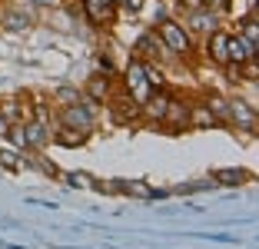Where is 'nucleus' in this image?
Instances as JSON below:
<instances>
[{
  "label": "nucleus",
  "mask_w": 259,
  "mask_h": 249,
  "mask_svg": "<svg viewBox=\"0 0 259 249\" xmlns=\"http://www.w3.org/2000/svg\"><path fill=\"white\" fill-rule=\"evenodd\" d=\"M113 116L120 123H130V120H137L140 116V103L133 97H116L113 100Z\"/></svg>",
  "instance_id": "obj_8"
},
{
  "label": "nucleus",
  "mask_w": 259,
  "mask_h": 249,
  "mask_svg": "<svg viewBox=\"0 0 259 249\" xmlns=\"http://www.w3.org/2000/svg\"><path fill=\"white\" fill-rule=\"evenodd\" d=\"M190 23H193V30H199V33H213L216 30V17L209 14V10H196Z\"/></svg>",
  "instance_id": "obj_13"
},
{
  "label": "nucleus",
  "mask_w": 259,
  "mask_h": 249,
  "mask_svg": "<svg viewBox=\"0 0 259 249\" xmlns=\"http://www.w3.org/2000/svg\"><path fill=\"white\" fill-rule=\"evenodd\" d=\"M57 140H60L63 146H80V143L87 140V133H80V130H70V127H67L60 136H57Z\"/></svg>",
  "instance_id": "obj_17"
},
{
  "label": "nucleus",
  "mask_w": 259,
  "mask_h": 249,
  "mask_svg": "<svg viewBox=\"0 0 259 249\" xmlns=\"http://www.w3.org/2000/svg\"><path fill=\"white\" fill-rule=\"evenodd\" d=\"M57 100H63V103H76V90H60Z\"/></svg>",
  "instance_id": "obj_23"
},
{
  "label": "nucleus",
  "mask_w": 259,
  "mask_h": 249,
  "mask_svg": "<svg viewBox=\"0 0 259 249\" xmlns=\"http://www.w3.org/2000/svg\"><path fill=\"white\" fill-rule=\"evenodd\" d=\"M90 93H93V100H103V97H107V80H103V76H93Z\"/></svg>",
  "instance_id": "obj_19"
},
{
  "label": "nucleus",
  "mask_w": 259,
  "mask_h": 249,
  "mask_svg": "<svg viewBox=\"0 0 259 249\" xmlns=\"http://www.w3.org/2000/svg\"><path fill=\"white\" fill-rule=\"evenodd\" d=\"M30 166H37V170H44V173H47V176H57V166H50V163H44V159H40V156H33V159H30Z\"/></svg>",
  "instance_id": "obj_21"
},
{
  "label": "nucleus",
  "mask_w": 259,
  "mask_h": 249,
  "mask_svg": "<svg viewBox=\"0 0 259 249\" xmlns=\"http://www.w3.org/2000/svg\"><path fill=\"white\" fill-rule=\"evenodd\" d=\"M206 106H209V113H213L220 123H226V120H229V103H226L223 97H209V103H206Z\"/></svg>",
  "instance_id": "obj_15"
},
{
  "label": "nucleus",
  "mask_w": 259,
  "mask_h": 249,
  "mask_svg": "<svg viewBox=\"0 0 259 249\" xmlns=\"http://www.w3.org/2000/svg\"><path fill=\"white\" fill-rule=\"evenodd\" d=\"M33 4H37V7H54L57 0H33Z\"/></svg>",
  "instance_id": "obj_26"
},
{
  "label": "nucleus",
  "mask_w": 259,
  "mask_h": 249,
  "mask_svg": "<svg viewBox=\"0 0 259 249\" xmlns=\"http://www.w3.org/2000/svg\"><path fill=\"white\" fill-rule=\"evenodd\" d=\"M169 103H173V100L166 97V93H160V97H153L150 93V100H146V113L153 116V120H166V113H169Z\"/></svg>",
  "instance_id": "obj_10"
},
{
  "label": "nucleus",
  "mask_w": 259,
  "mask_h": 249,
  "mask_svg": "<svg viewBox=\"0 0 259 249\" xmlns=\"http://www.w3.org/2000/svg\"><path fill=\"white\" fill-rule=\"evenodd\" d=\"M120 4H123V7L130 10V14H137V10L143 7V0H120Z\"/></svg>",
  "instance_id": "obj_24"
},
{
  "label": "nucleus",
  "mask_w": 259,
  "mask_h": 249,
  "mask_svg": "<svg viewBox=\"0 0 259 249\" xmlns=\"http://www.w3.org/2000/svg\"><path fill=\"white\" fill-rule=\"evenodd\" d=\"M14 140L20 146H44L47 143V123H27L23 130H14Z\"/></svg>",
  "instance_id": "obj_6"
},
{
  "label": "nucleus",
  "mask_w": 259,
  "mask_h": 249,
  "mask_svg": "<svg viewBox=\"0 0 259 249\" xmlns=\"http://www.w3.org/2000/svg\"><path fill=\"white\" fill-rule=\"evenodd\" d=\"M83 10L93 23H107L113 17V0H83Z\"/></svg>",
  "instance_id": "obj_7"
},
{
  "label": "nucleus",
  "mask_w": 259,
  "mask_h": 249,
  "mask_svg": "<svg viewBox=\"0 0 259 249\" xmlns=\"http://www.w3.org/2000/svg\"><path fill=\"white\" fill-rule=\"evenodd\" d=\"M0 113L7 116L10 123H14V120H20V103H17V100H10V103H4V110H0Z\"/></svg>",
  "instance_id": "obj_20"
},
{
  "label": "nucleus",
  "mask_w": 259,
  "mask_h": 249,
  "mask_svg": "<svg viewBox=\"0 0 259 249\" xmlns=\"http://www.w3.org/2000/svg\"><path fill=\"white\" fill-rule=\"evenodd\" d=\"M0 163H4V166H10V170H17V166H20L14 153H0Z\"/></svg>",
  "instance_id": "obj_22"
},
{
  "label": "nucleus",
  "mask_w": 259,
  "mask_h": 249,
  "mask_svg": "<svg viewBox=\"0 0 259 249\" xmlns=\"http://www.w3.org/2000/svg\"><path fill=\"white\" fill-rule=\"evenodd\" d=\"M113 4H120V0H113Z\"/></svg>",
  "instance_id": "obj_27"
},
{
  "label": "nucleus",
  "mask_w": 259,
  "mask_h": 249,
  "mask_svg": "<svg viewBox=\"0 0 259 249\" xmlns=\"http://www.w3.org/2000/svg\"><path fill=\"white\" fill-rule=\"evenodd\" d=\"M243 37L249 40V47H256V50H259V23H256V17H249V20L243 23Z\"/></svg>",
  "instance_id": "obj_16"
},
{
  "label": "nucleus",
  "mask_w": 259,
  "mask_h": 249,
  "mask_svg": "<svg viewBox=\"0 0 259 249\" xmlns=\"http://www.w3.org/2000/svg\"><path fill=\"white\" fill-rule=\"evenodd\" d=\"M63 127L87 133V130L93 127V110H90V106H83L80 100H76V103H70V106H63Z\"/></svg>",
  "instance_id": "obj_3"
},
{
  "label": "nucleus",
  "mask_w": 259,
  "mask_h": 249,
  "mask_svg": "<svg viewBox=\"0 0 259 249\" xmlns=\"http://www.w3.org/2000/svg\"><path fill=\"white\" fill-rule=\"evenodd\" d=\"M7 133H10V120L0 113V136H7Z\"/></svg>",
  "instance_id": "obj_25"
},
{
  "label": "nucleus",
  "mask_w": 259,
  "mask_h": 249,
  "mask_svg": "<svg viewBox=\"0 0 259 249\" xmlns=\"http://www.w3.org/2000/svg\"><path fill=\"white\" fill-rule=\"evenodd\" d=\"M70 186H93V176L90 173H67Z\"/></svg>",
  "instance_id": "obj_18"
},
{
  "label": "nucleus",
  "mask_w": 259,
  "mask_h": 249,
  "mask_svg": "<svg viewBox=\"0 0 259 249\" xmlns=\"http://www.w3.org/2000/svg\"><path fill=\"white\" fill-rule=\"evenodd\" d=\"M246 180H249L246 170H216L213 173V183H220V186H239Z\"/></svg>",
  "instance_id": "obj_12"
},
{
  "label": "nucleus",
  "mask_w": 259,
  "mask_h": 249,
  "mask_svg": "<svg viewBox=\"0 0 259 249\" xmlns=\"http://www.w3.org/2000/svg\"><path fill=\"white\" fill-rule=\"evenodd\" d=\"M0 23H4L7 30H27L33 23V17H30V10H4Z\"/></svg>",
  "instance_id": "obj_9"
},
{
  "label": "nucleus",
  "mask_w": 259,
  "mask_h": 249,
  "mask_svg": "<svg viewBox=\"0 0 259 249\" xmlns=\"http://www.w3.org/2000/svg\"><path fill=\"white\" fill-rule=\"evenodd\" d=\"M126 90H130V97L137 100V103H146V100H150V93H153L150 80H146V67L140 60H133L126 67Z\"/></svg>",
  "instance_id": "obj_1"
},
{
  "label": "nucleus",
  "mask_w": 259,
  "mask_h": 249,
  "mask_svg": "<svg viewBox=\"0 0 259 249\" xmlns=\"http://www.w3.org/2000/svg\"><path fill=\"white\" fill-rule=\"evenodd\" d=\"M229 120L236 123V127L249 130V133H256V110L249 103H243V100H233L229 103Z\"/></svg>",
  "instance_id": "obj_4"
},
{
  "label": "nucleus",
  "mask_w": 259,
  "mask_h": 249,
  "mask_svg": "<svg viewBox=\"0 0 259 249\" xmlns=\"http://www.w3.org/2000/svg\"><path fill=\"white\" fill-rule=\"evenodd\" d=\"M156 30H160V37H163V44L169 47V50L173 53H190V33L183 30V27H180V23H173V20H163L160 27H156Z\"/></svg>",
  "instance_id": "obj_2"
},
{
  "label": "nucleus",
  "mask_w": 259,
  "mask_h": 249,
  "mask_svg": "<svg viewBox=\"0 0 259 249\" xmlns=\"http://www.w3.org/2000/svg\"><path fill=\"white\" fill-rule=\"evenodd\" d=\"M226 57H229V63H239V67H243L246 60H256V47H249L246 37H229Z\"/></svg>",
  "instance_id": "obj_5"
},
{
  "label": "nucleus",
  "mask_w": 259,
  "mask_h": 249,
  "mask_svg": "<svg viewBox=\"0 0 259 249\" xmlns=\"http://www.w3.org/2000/svg\"><path fill=\"white\" fill-rule=\"evenodd\" d=\"M226 44H229L226 33H220V30L209 33V57H213L216 63H229V57H226Z\"/></svg>",
  "instance_id": "obj_11"
},
{
  "label": "nucleus",
  "mask_w": 259,
  "mask_h": 249,
  "mask_svg": "<svg viewBox=\"0 0 259 249\" xmlns=\"http://www.w3.org/2000/svg\"><path fill=\"white\" fill-rule=\"evenodd\" d=\"M190 123H196V127H216L220 120L209 113V106H196V110L190 113Z\"/></svg>",
  "instance_id": "obj_14"
}]
</instances>
